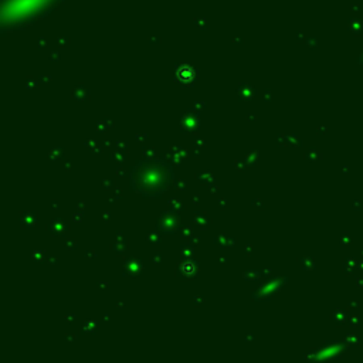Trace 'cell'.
<instances>
[{
    "label": "cell",
    "instance_id": "1",
    "mask_svg": "<svg viewBox=\"0 0 363 363\" xmlns=\"http://www.w3.org/2000/svg\"><path fill=\"white\" fill-rule=\"evenodd\" d=\"M339 350H340V347L339 346H328V347H325V349H322L320 352H318V357L320 359V360H323V359H328V357H330V356H335V354H337L339 353Z\"/></svg>",
    "mask_w": 363,
    "mask_h": 363
}]
</instances>
